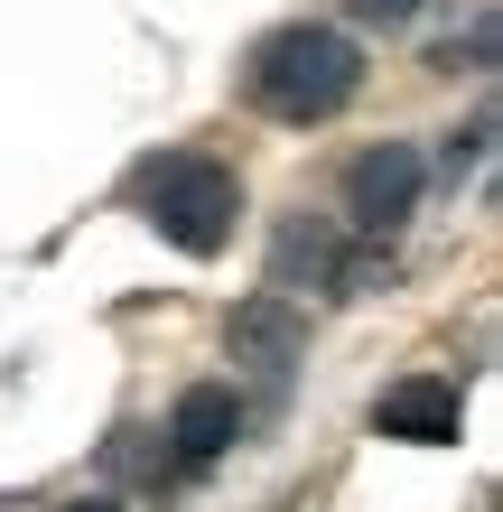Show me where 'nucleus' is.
<instances>
[{
  "instance_id": "4",
  "label": "nucleus",
  "mask_w": 503,
  "mask_h": 512,
  "mask_svg": "<svg viewBox=\"0 0 503 512\" xmlns=\"http://www.w3.org/2000/svg\"><path fill=\"white\" fill-rule=\"evenodd\" d=\"M457 419H466L457 382H392V391L373 401V429H382V438H410V447L457 438Z\"/></svg>"
},
{
  "instance_id": "1",
  "label": "nucleus",
  "mask_w": 503,
  "mask_h": 512,
  "mask_svg": "<svg viewBox=\"0 0 503 512\" xmlns=\"http://www.w3.org/2000/svg\"><path fill=\"white\" fill-rule=\"evenodd\" d=\"M354 94H364V56H354V38H336V28H280V38L252 47V103L271 112V122H327V112H345Z\"/></svg>"
},
{
  "instance_id": "2",
  "label": "nucleus",
  "mask_w": 503,
  "mask_h": 512,
  "mask_svg": "<svg viewBox=\"0 0 503 512\" xmlns=\"http://www.w3.org/2000/svg\"><path fill=\"white\" fill-rule=\"evenodd\" d=\"M131 196H140V215H150L177 252H196V261H215V252L233 243V215H243L233 168L196 159V149H168V159H150V168L131 177Z\"/></svg>"
},
{
  "instance_id": "5",
  "label": "nucleus",
  "mask_w": 503,
  "mask_h": 512,
  "mask_svg": "<svg viewBox=\"0 0 503 512\" xmlns=\"http://www.w3.org/2000/svg\"><path fill=\"white\" fill-rule=\"evenodd\" d=\"M168 438H177V457H187V466L224 457V447L243 438V401H233L224 382H196V391H177V410H168Z\"/></svg>"
},
{
  "instance_id": "8",
  "label": "nucleus",
  "mask_w": 503,
  "mask_h": 512,
  "mask_svg": "<svg viewBox=\"0 0 503 512\" xmlns=\"http://www.w3.org/2000/svg\"><path fill=\"white\" fill-rule=\"evenodd\" d=\"M66 512H112V503H103V494H94V503H66Z\"/></svg>"
},
{
  "instance_id": "3",
  "label": "nucleus",
  "mask_w": 503,
  "mask_h": 512,
  "mask_svg": "<svg viewBox=\"0 0 503 512\" xmlns=\"http://www.w3.org/2000/svg\"><path fill=\"white\" fill-rule=\"evenodd\" d=\"M420 149H401V140H382V149H364V159L345 168V215L364 224V233H392L410 205H420Z\"/></svg>"
},
{
  "instance_id": "6",
  "label": "nucleus",
  "mask_w": 503,
  "mask_h": 512,
  "mask_svg": "<svg viewBox=\"0 0 503 512\" xmlns=\"http://www.w3.org/2000/svg\"><path fill=\"white\" fill-rule=\"evenodd\" d=\"M233 345L261 354V364H289V354H299V317H289L280 298H252V308L233 317Z\"/></svg>"
},
{
  "instance_id": "7",
  "label": "nucleus",
  "mask_w": 503,
  "mask_h": 512,
  "mask_svg": "<svg viewBox=\"0 0 503 512\" xmlns=\"http://www.w3.org/2000/svg\"><path fill=\"white\" fill-rule=\"evenodd\" d=\"M354 10H364V19H410L420 0H354Z\"/></svg>"
}]
</instances>
